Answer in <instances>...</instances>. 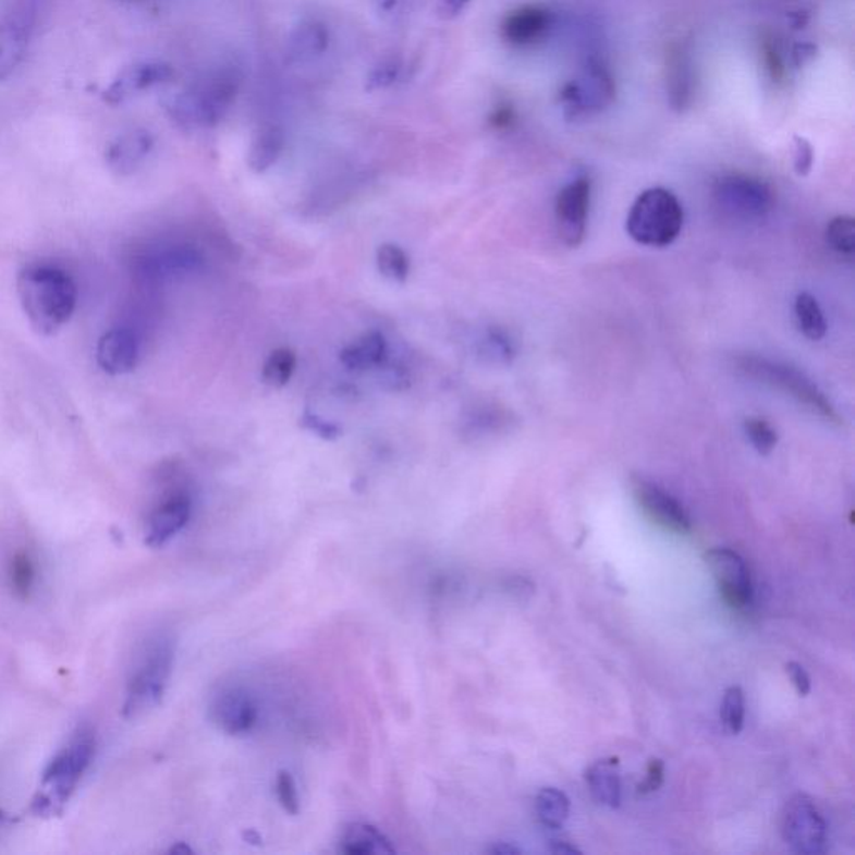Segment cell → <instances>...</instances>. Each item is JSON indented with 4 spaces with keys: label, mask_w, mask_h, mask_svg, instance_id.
Returning a JSON list of instances; mask_svg holds the SVG:
<instances>
[{
    "label": "cell",
    "mask_w": 855,
    "mask_h": 855,
    "mask_svg": "<svg viewBox=\"0 0 855 855\" xmlns=\"http://www.w3.org/2000/svg\"><path fill=\"white\" fill-rule=\"evenodd\" d=\"M96 747V732L90 725H80L69 735L40 773L39 787L30 804L34 816L50 819L64 813L90 769Z\"/></svg>",
    "instance_id": "obj_1"
},
{
    "label": "cell",
    "mask_w": 855,
    "mask_h": 855,
    "mask_svg": "<svg viewBox=\"0 0 855 855\" xmlns=\"http://www.w3.org/2000/svg\"><path fill=\"white\" fill-rule=\"evenodd\" d=\"M22 309L37 333H58L74 315L77 286L58 266L34 265L22 269L17 280Z\"/></svg>",
    "instance_id": "obj_2"
},
{
    "label": "cell",
    "mask_w": 855,
    "mask_h": 855,
    "mask_svg": "<svg viewBox=\"0 0 855 855\" xmlns=\"http://www.w3.org/2000/svg\"><path fill=\"white\" fill-rule=\"evenodd\" d=\"M241 83L243 72L237 65H218L171 100V118L186 130L212 127L233 108Z\"/></svg>",
    "instance_id": "obj_3"
},
{
    "label": "cell",
    "mask_w": 855,
    "mask_h": 855,
    "mask_svg": "<svg viewBox=\"0 0 855 855\" xmlns=\"http://www.w3.org/2000/svg\"><path fill=\"white\" fill-rule=\"evenodd\" d=\"M174 659L175 642L171 635H152L144 642L125 684L124 717L136 719L161 704L174 669Z\"/></svg>",
    "instance_id": "obj_4"
},
{
    "label": "cell",
    "mask_w": 855,
    "mask_h": 855,
    "mask_svg": "<svg viewBox=\"0 0 855 855\" xmlns=\"http://www.w3.org/2000/svg\"><path fill=\"white\" fill-rule=\"evenodd\" d=\"M684 209L675 194L663 187L644 191L626 216V233L638 244L665 247L681 234Z\"/></svg>",
    "instance_id": "obj_5"
},
{
    "label": "cell",
    "mask_w": 855,
    "mask_h": 855,
    "mask_svg": "<svg viewBox=\"0 0 855 855\" xmlns=\"http://www.w3.org/2000/svg\"><path fill=\"white\" fill-rule=\"evenodd\" d=\"M735 363L738 371L744 372L748 378L779 388L817 415L823 416L829 422H839V415L831 401L823 396L822 391L813 383V380L794 366L754 355L741 356Z\"/></svg>",
    "instance_id": "obj_6"
},
{
    "label": "cell",
    "mask_w": 855,
    "mask_h": 855,
    "mask_svg": "<svg viewBox=\"0 0 855 855\" xmlns=\"http://www.w3.org/2000/svg\"><path fill=\"white\" fill-rule=\"evenodd\" d=\"M713 197L725 215L742 221L764 219L773 208L769 184L747 174L722 175L713 186Z\"/></svg>",
    "instance_id": "obj_7"
},
{
    "label": "cell",
    "mask_w": 855,
    "mask_h": 855,
    "mask_svg": "<svg viewBox=\"0 0 855 855\" xmlns=\"http://www.w3.org/2000/svg\"><path fill=\"white\" fill-rule=\"evenodd\" d=\"M782 835L789 847L802 855L823 854L829 842L826 820L806 795H795L787 802Z\"/></svg>",
    "instance_id": "obj_8"
},
{
    "label": "cell",
    "mask_w": 855,
    "mask_h": 855,
    "mask_svg": "<svg viewBox=\"0 0 855 855\" xmlns=\"http://www.w3.org/2000/svg\"><path fill=\"white\" fill-rule=\"evenodd\" d=\"M615 97V84L612 75L600 62L590 61L575 81L565 84L560 100L565 106L566 114L572 118L600 111L612 102Z\"/></svg>",
    "instance_id": "obj_9"
},
{
    "label": "cell",
    "mask_w": 855,
    "mask_h": 855,
    "mask_svg": "<svg viewBox=\"0 0 855 855\" xmlns=\"http://www.w3.org/2000/svg\"><path fill=\"white\" fill-rule=\"evenodd\" d=\"M706 563L719 585L723 601L732 609H744L752 600L750 572L744 559L729 548L707 551Z\"/></svg>",
    "instance_id": "obj_10"
},
{
    "label": "cell",
    "mask_w": 855,
    "mask_h": 855,
    "mask_svg": "<svg viewBox=\"0 0 855 855\" xmlns=\"http://www.w3.org/2000/svg\"><path fill=\"white\" fill-rule=\"evenodd\" d=\"M590 197L591 183L584 175L566 184L557 196V225H559L560 237L570 247H576L584 241Z\"/></svg>",
    "instance_id": "obj_11"
},
{
    "label": "cell",
    "mask_w": 855,
    "mask_h": 855,
    "mask_svg": "<svg viewBox=\"0 0 855 855\" xmlns=\"http://www.w3.org/2000/svg\"><path fill=\"white\" fill-rule=\"evenodd\" d=\"M632 490L638 505L651 522L675 534L684 535L692 530L691 516L681 501L673 498L669 491L644 478H634Z\"/></svg>",
    "instance_id": "obj_12"
},
{
    "label": "cell",
    "mask_w": 855,
    "mask_h": 855,
    "mask_svg": "<svg viewBox=\"0 0 855 855\" xmlns=\"http://www.w3.org/2000/svg\"><path fill=\"white\" fill-rule=\"evenodd\" d=\"M209 717L225 734L244 735L258 722V704L246 688L225 687L212 697Z\"/></svg>",
    "instance_id": "obj_13"
},
{
    "label": "cell",
    "mask_w": 855,
    "mask_h": 855,
    "mask_svg": "<svg viewBox=\"0 0 855 855\" xmlns=\"http://www.w3.org/2000/svg\"><path fill=\"white\" fill-rule=\"evenodd\" d=\"M191 513L193 503L187 494H169L147 516L144 543L149 548L164 547L187 525Z\"/></svg>",
    "instance_id": "obj_14"
},
{
    "label": "cell",
    "mask_w": 855,
    "mask_h": 855,
    "mask_svg": "<svg viewBox=\"0 0 855 855\" xmlns=\"http://www.w3.org/2000/svg\"><path fill=\"white\" fill-rule=\"evenodd\" d=\"M172 74H174V71L166 62H137V64L124 69L112 81L111 86L106 89L105 100L111 106L122 105V102L136 96V94L152 89V87L159 86V84L168 83Z\"/></svg>",
    "instance_id": "obj_15"
},
{
    "label": "cell",
    "mask_w": 855,
    "mask_h": 855,
    "mask_svg": "<svg viewBox=\"0 0 855 855\" xmlns=\"http://www.w3.org/2000/svg\"><path fill=\"white\" fill-rule=\"evenodd\" d=\"M139 362V341L133 331L115 328L100 338L97 344V363L109 375L133 371Z\"/></svg>",
    "instance_id": "obj_16"
},
{
    "label": "cell",
    "mask_w": 855,
    "mask_h": 855,
    "mask_svg": "<svg viewBox=\"0 0 855 855\" xmlns=\"http://www.w3.org/2000/svg\"><path fill=\"white\" fill-rule=\"evenodd\" d=\"M33 22L25 14H12L0 22V81L14 74L29 49Z\"/></svg>",
    "instance_id": "obj_17"
},
{
    "label": "cell",
    "mask_w": 855,
    "mask_h": 855,
    "mask_svg": "<svg viewBox=\"0 0 855 855\" xmlns=\"http://www.w3.org/2000/svg\"><path fill=\"white\" fill-rule=\"evenodd\" d=\"M330 47V29L318 19H305L291 29L286 40V59L290 64H309L318 61Z\"/></svg>",
    "instance_id": "obj_18"
},
{
    "label": "cell",
    "mask_w": 855,
    "mask_h": 855,
    "mask_svg": "<svg viewBox=\"0 0 855 855\" xmlns=\"http://www.w3.org/2000/svg\"><path fill=\"white\" fill-rule=\"evenodd\" d=\"M155 147V137L146 130H131L115 137L106 150V162L115 174L136 171Z\"/></svg>",
    "instance_id": "obj_19"
},
{
    "label": "cell",
    "mask_w": 855,
    "mask_h": 855,
    "mask_svg": "<svg viewBox=\"0 0 855 855\" xmlns=\"http://www.w3.org/2000/svg\"><path fill=\"white\" fill-rule=\"evenodd\" d=\"M551 14L547 9L538 5H525L518 11L512 12L503 22L501 33L506 42L513 46H532L543 39L545 34L551 27Z\"/></svg>",
    "instance_id": "obj_20"
},
{
    "label": "cell",
    "mask_w": 855,
    "mask_h": 855,
    "mask_svg": "<svg viewBox=\"0 0 855 855\" xmlns=\"http://www.w3.org/2000/svg\"><path fill=\"white\" fill-rule=\"evenodd\" d=\"M588 789L595 801L601 806L616 809L622 802V784H620V762L615 757L597 760L585 773Z\"/></svg>",
    "instance_id": "obj_21"
},
{
    "label": "cell",
    "mask_w": 855,
    "mask_h": 855,
    "mask_svg": "<svg viewBox=\"0 0 855 855\" xmlns=\"http://www.w3.org/2000/svg\"><path fill=\"white\" fill-rule=\"evenodd\" d=\"M340 851L347 855H391L396 848L375 826L355 822L344 829Z\"/></svg>",
    "instance_id": "obj_22"
},
{
    "label": "cell",
    "mask_w": 855,
    "mask_h": 855,
    "mask_svg": "<svg viewBox=\"0 0 855 855\" xmlns=\"http://www.w3.org/2000/svg\"><path fill=\"white\" fill-rule=\"evenodd\" d=\"M387 340L380 331L363 334L355 343L347 344L340 353L341 363L353 371L378 368L387 359Z\"/></svg>",
    "instance_id": "obj_23"
},
{
    "label": "cell",
    "mask_w": 855,
    "mask_h": 855,
    "mask_svg": "<svg viewBox=\"0 0 855 855\" xmlns=\"http://www.w3.org/2000/svg\"><path fill=\"white\" fill-rule=\"evenodd\" d=\"M284 137L280 125L268 124L256 133L255 139L251 143L247 162L255 172H265L276 164V161L283 155Z\"/></svg>",
    "instance_id": "obj_24"
},
{
    "label": "cell",
    "mask_w": 855,
    "mask_h": 855,
    "mask_svg": "<svg viewBox=\"0 0 855 855\" xmlns=\"http://www.w3.org/2000/svg\"><path fill=\"white\" fill-rule=\"evenodd\" d=\"M535 813L541 826L547 829H560L565 826L570 814V801L559 789L547 787L538 792L535 801Z\"/></svg>",
    "instance_id": "obj_25"
},
{
    "label": "cell",
    "mask_w": 855,
    "mask_h": 855,
    "mask_svg": "<svg viewBox=\"0 0 855 855\" xmlns=\"http://www.w3.org/2000/svg\"><path fill=\"white\" fill-rule=\"evenodd\" d=\"M795 319L802 333L809 340L819 341L826 337L827 321L819 301L809 293H801L795 297Z\"/></svg>",
    "instance_id": "obj_26"
},
{
    "label": "cell",
    "mask_w": 855,
    "mask_h": 855,
    "mask_svg": "<svg viewBox=\"0 0 855 855\" xmlns=\"http://www.w3.org/2000/svg\"><path fill=\"white\" fill-rule=\"evenodd\" d=\"M9 585L15 597L29 598L36 587L37 569L34 563L33 557L25 551H17L9 562L8 569Z\"/></svg>",
    "instance_id": "obj_27"
},
{
    "label": "cell",
    "mask_w": 855,
    "mask_h": 855,
    "mask_svg": "<svg viewBox=\"0 0 855 855\" xmlns=\"http://www.w3.org/2000/svg\"><path fill=\"white\" fill-rule=\"evenodd\" d=\"M670 99L675 108L682 109L687 106L692 97V71L688 59L684 52H673L670 61Z\"/></svg>",
    "instance_id": "obj_28"
},
{
    "label": "cell",
    "mask_w": 855,
    "mask_h": 855,
    "mask_svg": "<svg viewBox=\"0 0 855 855\" xmlns=\"http://www.w3.org/2000/svg\"><path fill=\"white\" fill-rule=\"evenodd\" d=\"M296 369V355L290 347H278L262 366V381L271 388H283L290 383Z\"/></svg>",
    "instance_id": "obj_29"
},
{
    "label": "cell",
    "mask_w": 855,
    "mask_h": 855,
    "mask_svg": "<svg viewBox=\"0 0 855 855\" xmlns=\"http://www.w3.org/2000/svg\"><path fill=\"white\" fill-rule=\"evenodd\" d=\"M376 265L387 280L405 283L410 274V259L398 244H381L376 251Z\"/></svg>",
    "instance_id": "obj_30"
},
{
    "label": "cell",
    "mask_w": 855,
    "mask_h": 855,
    "mask_svg": "<svg viewBox=\"0 0 855 855\" xmlns=\"http://www.w3.org/2000/svg\"><path fill=\"white\" fill-rule=\"evenodd\" d=\"M826 240L838 255L851 258L855 251V219L852 216H838L827 224Z\"/></svg>",
    "instance_id": "obj_31"
},
{
    "label": "cell",
    "mask_w": 855,
    "mask_h": 855,
    "mask_svg": "<svg viewBox=\"0 0 855 855\" xmlns=\"http://www.w3.org/2000/svg\"><path fill=\"white\" fill-rule=\"evenodd\" d=\"M720 719L731 734L737 735L744 729L745 700L741 687L726 688L722 709H720Z\"/></svg>",
    "instance_id": "obj_32"
},
{
    "label": "cell",
    "mask_w": 855,
    "mask_h": 855,
    "mask_svg": "<svg viewBox=\"0 0 855 855\" xmlns=\"http://www.w3.org/2000/svg\"><path fill=\"white\" fill-rule=\"evenodd\" d=\"M745 433L748 440L754 444L760 455H769L770 451L777 447V431L767 419L764 418H747L745 419Z\"/></svg>",
    "instance_id": "obj_33"
},
{
    "label": "cell",
    "mask_w": 855,
    "mask_h": 855,
    "mask_svg": "<svg viewBox=\"0 0 855 855\" xmlns=\"http://www.w3.org/2000/svg\"><path fill=\"white\" fill-rule=\"evenodd\" d=\"M274 792L281 807L291 816H297V813H300V795H297L296 782H294L293 775L288 770H281L276 775Z\"/></svg>",
    "instance_id": "obj_34"
},
{
    "label": "cell",
    "mask_w": 855,
    "mask_h": 855,
    "mask_svg": "<svg viewBox=\"0 0 855 855\" xmlns=\"http://www.w3.org/2000/svg\"><path fill=\"white\" fill-rule=\"evenodd\" d=\"M300 425L303 426L306 431L322 438V440L331 441L341 437V428L337 423L328 422V419L316 415V413L309 412V410H306V412L301 415Z\"/></svg>",
    "instance_id": "obj_35"
},
{
    "label": "cell",
    "mask_w": 855,
    "mask_h": 855,
    "mask_svg": "<svg viewBox=\"0 0 855 855\" xmlns=\"http://www.w3.org/2000/svg\"><path fill=\"white\" fill-rule=\"evenodd\" d=\"M401 69L403 68L398 61L381 62L369 75V89H384V87L393 86L400 80Z\"/></svg>",
    "instance_id": "obj_36"
},
{
    "label": "cell",
    "mask_w": 855,
    "mask_h": 855,
    "mask_svg": "<svg viewBox=\"0 0 855 855\" xmlns=\"http://www.w3.org/2000/svg\"><path fill=\"white\" fill-rule=\"evenodd\" d=\"M485 350L491 358L500 359V362H509L513 356L512 341L503 331L491 330L485 340Z\"/></svg>",
    "instance_id": "obj_37"
},
{
    "label": "cell",
    "mask_w": 855,
    "mask_h": 855,
    "mask_svg": "<svg viewBox=\"0 0 855 855\" xmlns=\"http://www.w3.org/2000/svg\"><path fill=\"white\" fill-rule=\"evenodd\" d=\"M663 775H665V766L663 760L651 759L647 767V777L642 784H638L637 792L640 795L651 794V792L659 791L660 785L663 784Z\"/></svg>",
    "instance_id": "obj_38"
},
{
    "label": "cell",
    "mask_w": 855,
    "mask_h": 855,
    "mask_svg": "<svg viewBox=\"0 0 855 855\" xmlns=\"http://www.w3.org/2000/svg\"><path fill=\"white\" fill-rule=\"evenodd\" d=\"M764 62H766L767 71H769L770 77L773 81L781 80L782 75H784V62H782L781 54H779V50L775 49V46L770 42L764 44Z\"/></svg>",
    "instance_id": "obj_39"
},
{
    "label": "cell",
    "mask_w": 855,
    "mask_h": 855,
    "mask_svg": "<svg viewBox=\"0 0 855 855\" xmlns=\"http://www.w3.org/2000/svg\"><path fill=\"white\" fill-rule=\"evenodd\" d=\"M785 672H787L789 679H791L794 687L797 688L798 694H801L802 697H806L810 692V676L809 673L806 672V669H804L801 663L789 662L787 665H785Z\"/></svg>",
    "instance_id": "obj_40"
},
{
    "label": "cell",
    "mask_w": 855,
    "mask_h": 855,
    "mask_svg": "<svg viewBox=\"0 0 855 855\" xmlns=\"http://www.w3.org/2000/svg\"><path fill=\"white\" fill-rule=\"evenodd\" d=\"M797 146H795V171L801 175H806L813 168L814 155L813 147L809 146L807 141L797 137Z\"/></svg>",
    "instance_id": "obj_41"
},
{
    "label": "cell",
    "mask_w": 855,
    "mask_h": 855,
    "mask_svg": "<svg viewBox=\"0 0 855 855\" xmlns=\"http://www.w3.org/2000/svg\"><path fill=\"white\" fill-rule=\"evenodd\" d=\"M440 4L444 14L456 15L469 4V0H440Z\"/></svg>",
    "instance_id": "obj_42"
},
{
    "label": "cell",
    "mask_w": 855,
    "mask_h": 855,
    "mask_svg": "<svg viewBox=\"0 0 855 855\" xmlns=\"http://www.w3.org/2000/svg\"><path fill=\"white\" fill-rule=\"evenodd\" d=\"M376 4H378V11H380L381 14L394 15L400 11L403 0H376Z\"/></svg>",
    "instance_id": "obj_43"
},
{
    "label": "cell",
    "mask_w": 855,
    "mask_h": 855,
    "mask_svg": "<svg viewBox=\"0 0 855 855\" xmlns=\"http://www.w3.org/2000/svg\"><path fill=\"white\" fill-rule=\"evenodd\" d=\"M550 851L553 854H581V848L566 841H551Z\"/></svg>",
    "instance_id": "obj_44"
},
{
    "label": "cell",
    "mask_w": 855,
    "mask_h": 855,
    "mask_svg": "<svg viewBox=\"0 0 855 855\" xmlns=\"http://www.w3.org/2000/svg\"><path fill=\"white\" fill-rule=\"evenodd\" d=\"M490 854L497 855H512V854H520V848L513 847V845L505 844V842H498L494 844L493 847L490 848Z\"/></svg>",
    "instance_id": "obj_45"
}]
</instances>
